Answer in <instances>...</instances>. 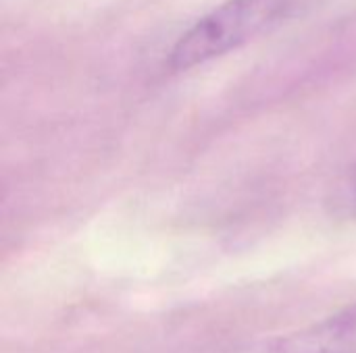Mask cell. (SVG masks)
Returning a JSON list of instances; mask_svg holds the SVG:
<instances>
[{
    "label": "cell",
    "instance_id": "1",
    "mask_svg": "<svg viewBox=\"0 0 356 353\" xmlns=\"http://www.w3.org/2000/svg\"><path fill=\"white\" fill-rule=\"evenodd\" d=\"M298 2L300 0H225L175 40L167 64L171 71H190L221 58L294 15Z\"/></svg>",
    "mask_w": 356,
    "mask_h": 353
},
{
    "label": "cell",
    "instance_id": "2",
    "mask_svg": "<svg viewBox=\"0 0 356 353\" xmlns=\"http://www.w3.org/2000/svg\"><path fill=\"white\" fill-rule=\"evenodd\" d=\"M250 353H356V304Z\"/></svg>",
    "mask_w": 356,
    "mask_h": 353
},
{
    "label": "cell",
    "instance_id": "3",
    "mask_svg": "<svg viewBox=\"0 0 356 353\" xmlns=\"http://www.w3.org/2000/svg\"><path fill=\"white\" fill-rule=\"evenodd\" d=\"M353 185H355V191H356V171H355V177H353Z\"/></svg>",
    "mask_w": 356,
    "mask_h": 353
}]
</instances>
